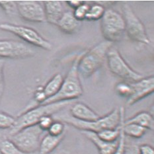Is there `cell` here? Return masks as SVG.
Returning a JSON list of instances; mask_svg holds the SVG:
<instances>
[{
  "label": "cell",
  "mask_w": 154,
  "mask_h": 154,
  "mask_svg": "<svg viewBox=\"0 0 154 154\" xmlns=\"http://www.w3.org/2000/svg\"><path fill=\"white\" fill-rule=\"evenodd\" d=\"M125 115V108H115L103 117L91 122H84L77 120L72 116H64L58 119L63 122L68 124L79 130L97 133L105 129H115L120 125L122 116Z\"/></svg>",
  "instance_id": "6da1fadb"
},
{
  "label": "cell",
  "mask_w": 154,
  "mask_h": 154,
  "mask_svg": "<svg viewBox=\"0 0 154 154\" xmlns=\"http://www.w3.org/2000/svg\"><path fill=\"white\" fill-rule=\"evenodd\" d=\"M72 101H68L38 105L25 110L15 119L14 125L9 129V135L14 134L26 127L37 125L42 116L52 115L72 103Z\"/></svg>",
  "instance_id": "7a4b0ae2"
},
{
  "label": "cell",
  "mask_w": 154,
  "mask_h": 154,
  "mask_svg": "<svg viewBox=\"0 0 154 154\" xmlns=\"http://www.w3.org/2000/svg\"><path fill=\"white\" fill-rule=\"evenodd\" d=\"M83 55L80 54L75 58L66 78L63 79L60 91L56 95L48 98L41 105L53 103L72 101L83 94V88L78 72V63Z\"/></svg>",
  "instance_id": "3957f363"
},
{
  "label": "cell",
  "mask_w": 154,
  "mask_h": 154,
  "mask_svg": "<svg viewBox=\"0 0 154 154\" xmlns=\"http://www.w3.org/2000/svg\"><path fill=\"white\" fill-rule=\"evenodd\" d=\"M112 43L102 41L89 50L83 52L78 63V72L83 78H89L97 71L103 64Z\"/></svg>",
  "instance_id": "277c9868"
},
{
  "label": "cell",
  "mask_w": 154,
  "mask_h": 154,
  "mask_svg": "<svg viewBox=\"0 0 154 154\" xmlns=\"http://www.w3.org/2000/svg\"><path fill=\"white\" fill-rule=\"evenodd\" d=\"M101 30L106 41L112 43L120 41L125 32L123 16L114 9H106L101 19Z\"/></svg>",
  "instance_id": "5b68a950"
},
{
  "label": "cell",
  "mask_w": 154,
  "mask_h": 154,
  "mask_svg": "<svg viewBox=\"0 0 154 154\" xmlns=\"http://www.w3.org/2000/svg\"><path fill=\"white\" fill-rule=\"evenodd\" d=\"M44 132L38 125L26 127L14 134L9 136L8 139L26 153L38 152L41 136Z\"/></svg>",
  "instance_id": "8992f818"
},
{
  "label": "cell",
  "mask_w": 154,
  "mask_h": 154,
  "mask_svg": "<svg viewBox=\"0 0 154 154\" xmlns=\"http://www.w3.org/2000/svg\"><path fill=\"white\" fill-rule=\"evenodd\" d=\"M123 17L125 22V32L128 38L133 41L143 45H149L150 41L147 35L144 25L128 3L122 5Z\"/></svg>",
  "instance_id": "52a82bcc"
},
{
  "label": "cell",
  "mask_w": 154,
  "mask_h": 154,
  "mask_svg": "<svg viewBox=\"0 0 154 154\" xmlns=\"http://www.w3.org/2000/svg\"><path fill=\"white\" fill-rule=\"evenodd\" d=\"M106 57L109 69L114 75L132 82H138L143 78L141 74L131 68L116 49L110 48Z\"/></svg>",
  "instance_id": "ba28073f"
},
{
  "label": "cell",
  "mask_w": 154,
  "mask_h": 154,
  "mask_svg": "<svg viewBox=\"0 0 154 154\" xmlns=\"http://www.w3.org/2000/svg\"><path fill=\"white\" fill-rule=\"evenodd\" d=\"M0 29L7 32H11L17 36L30 45L41 48L46 51H51L52 45L51 42L36 31L35 29L27 26L3 23L0 24Z\"/></svg>",
  "instance_id": "9c48e42d"
},
{
  "label": "cell",
  "mask_w": 154,
  "mask_h": 154,
  "mask_svg": "<svg viewBox=\"0 0 154 154\" xmlns=\"http://www.w3.org/2000/svg\"><path fill=\"white\" fill-rule=\"evenodd\" d=\"M35 54V51L25 43L15 40H0V57L9 59H24Z\"/></svg>",
  "instance_id": "30bf717a"
},
{
  "label": "cell",
  "mask_w": 154,
  "mask_h": 154,
  "mask_svg": "<svg viewBox=\"0 0 154 154\" xmlns=\"http://www.w3.org/2000/svg\"><path fill=\"white\" fill-rule=\"evenodd\" d=\"M17 13L22 19L32 23L46 22L43 4L38 1H17Z\"/></svg>",
  "instance_id": "8fae6325"
},
{
  "label": "cell",
  "mask_w": 154,
  "mask_h": 154,
  "mask_svg": "<svg viewBox=\"0 0 154 154\" xmlns=\"http://www.w3.org/2000/svg\"><path fill=\"white\" fill-rule=\"evenodd\" d=\"M132 94L127 99L126 104L132 105L140 100L151 95L154 91V78L149 76L131 83Z\"/></svg>",
  "instance_id": "7c38bea8"
},
{
  "label": "cell",
  "mask_w": 154,
  "mask_h": 154,
  "mask_svg": "<svg viewBox=\"0 0 154 154\" xmlns=\"http://www.w3.org/2000/svg\"><path fill=\"white\" fill-rule=\"evenodd\" d=\"M70 113L73 118L84 122L94 121L100 118L98 114L83 103H75L70 109Z\"/></svg>",
  "instance_id": "4fadbf2b"
},
{
  "label": "cell",
  "mask_w": 154,
  "mask_h": 154,
  "mask_svg": "<svg viewBox=\"0 0 154 154\" xmlns=\"http://www.w3.org/2000/svg\"><path fill=\"white\" fill-rule=\"evenodd\" d=\"M81 133L94 143L99 150V154H112L118 146L119 140L114 142H107L100 138L95 132L82 130Z\"/></svg>",
  "instance_id": "5bb4252c"
},
{
  "label": "cell",
  "mask_w": 154,
  "mask_h": 154,
  "mask_svg": "<svg viewBox=\"0 0 154 154\" xmlns=\"http://www.w3.org/2000/svg\"><path fill=\"white\" fill-rule=\"evenodd\" d=\"M57 26L66 34L73 35L75 34L79 31L82 23L75 18L73 11H64L63 13Z\"/></svg>",
  "instance_id": "9a60e30c"
},
{
  "label": "cell",
  "mask_w": 154,
  "mask_h": 154,
  "mask_svg": "<svg viewBox=\"0 0 154 154\" xmlns=\"http://www.w3.org/2000/svg\"><path fill=\"white\" fill-rule=\"evenodd\" d=\"M43 5L45 8L46 22L57 25L63 13H64L62 2L45 1Z\"/></svg>",
  "instance_id": "2e32d148"
},
{
  "label": "cell",
  "mask_w": 154,
  "mask_h": 154,
  "mask_svg": "<svg viewBox=\"0 0 154 154\" xmlns=\"http://www.w3.org/2000/svg\"><path fill=\"white\" fill-rule=\"evenodd\" d=\"M66 134L60 136H53L49 134L41 139L38 154H49L52 152L64 138Z\"/></svg>",
  "instance_id": "e0dca14e"
},
{
  "label": "cell",
  "mask_w": 154,
  "mask_h": 154,
  "mask_svg": "<svg viewBox=\"0 0 154 154\" xmlns=\"http://www.w3.org/2000/svg\"><path fill=\"white\" fill-rule=\"evenodd\" d=\"M125 124H136L147 130H153V117L148 112L141 111L129 119L124 121Z\"/></svg>",
  "instance_id": "ac0fdd59"
},
{
  "label": "cell",
  "mask_w": 154,
  "mask_h": 154,
  "mask_svg": "<svg viewBox=\"0 0 154 154\" xmlns=\"http://www.w3.org/2000/svg\"><path fill=\"white\" fill-rule=\"evenodd\" d=\"M63 81V78L60 73H57L52 77V79L46 83L45 88H43V91L46 98H51L58 93L61 88Z\"/></svg>",
  "instance_id": "d6986e66"
},
{
  "label": "cell",
  "mask_w": 154,
  "mask_h": 154,
  "mask_svg": "<svg viewBox=\"0 0 154 154\" xmlns=\"http://www.w3.org/2000/svg\"><path fill=\"white\" fill-rule=\"evenodd\" d=\"M125 119L122 121V128L125 136L132 138H141L147 132L146 128L136 124H125Z\"/></svg>",
  "instance_id": "ffe728a7"
},
{
  "label": "cell",
  "mask_w": 154,
  "mask_h": 154,
  "mask_svg": "<svg viewBox=\"0 0 154 154\" xmlns=\"http://www.w3.org/2000/svg\"><path fill=\"white\" fill-rule=\"evenodd\" d=\"M0 153L2 154H38V152L26 153L23 152L8 138L0 139Z\"/></svg>",
  "instance_id": "44dd1931"
},
{
  "label": "cell",
  "mask_w": 154,
  "mask_h": 154,
  "mask_svg": "<svg viewBox=\"0 0 154 154\" xmlns=\"http://www.w3.org/2000/svg\"><path fill=\"white\" fill-rule=\"evenodd\" d=\"M125 116V115H124ZM121 123V122H120ZM100 138L107 142H114L119 140L120 134V125L115 129H105L97 133Z\"/></svg>",
  "instance_id": "7402d4cb"
},
{
  "label": "cell",
  "mask_w": 154,
  "mask_h": 154,
  "mask_svg": "<svg viewBox=\"0 0 154 154\" xmlns=\"http://www.w3.org/2000/svg\"><path fill=\"white\" fill-rule=\"evenodd\" d=\"M105 8L98 3L90 6L89 11L87 13L85 20L89 21H95L101 20L105 12Z\"/></svg>",
  "instance_id": "603a6c76"
},
{
  "label": "cell",
  "mask_w": 154,
  "mask_h": 154,
  "mask_svg": "<svg viewBox=\"0 0 154 154\" xmlns=\"http://www.w3.org/2000/svg\"><path fill=\"white\" fill-rule=\"evenodd\" d=\"M115 91L119 96L127 99L129 98L132 94L131 83L127 82L118 83L115 86Z\"/></svg>",
  "instance_id": "cb8c5ba5"
},
{
  "label": "cell",
  "mask_w": 154,
  "mask_h": 154,
  "mask_svg": "<svg viewBox=\"0 0 154 154\" xmlns=\"http://www.w3.org/2000/svg\"><path fill=\"white\" fill-rule=\"evenodd\" d=\"M50 135L53 136H60L66 134V126L64 122L60 120H54L48 130Z\"/></svg>",
  "instance_id": "d4e9b609"
},
{
  "label": "cell",
  "mask_w": 154,
  "mask_h": 154,
  "mask_svg": "<svg viewBox=\"0 0 154 154\" xmlns=\"http://www.w3.org/2000/svg\"><path fill=\"white\" fill-rule=\"evenodd\" d=\"M15 119L9 114L0 111V129H11L14 125Z\"/></svg>",
  "instance_id": "484cf974"
},
{
  "label": "cell",
  "mask_w": 154,
  "mask_h": 154,
  "mask_svg": "<svg viewBox=\"0 0 154 154\" xmlns=\"http://www.w3.org/2000/svg\"><path fill=\"white\" fill-rule=\"evenodd\" d=\"M89 8L90 5L88 4V3L85 2L82 3L81 5H79L78 8H77L73 11L75 18L80 22L83 21V20H85L87 13H88L89 11Z\"/></svg>",
  "instance_id": "4316f807"
},
{
  "label": "cell",
  "mask_w": 154,
  "mask_h": 154,
  "mask_svg": "<svg viewBox=\"0 0 154 154\" xmlns=\"http://www.w3.org/2000/svg\"><path fill=\"white\" fill-rule=\"evenodd\" d=\"M0 8L8 15H14L17 12L16 2L15 1H0Z\"/></svg>",
  "instance_id": "83f0119b"
},
{
  "label": "cell",
  "mask_w": 154,
  "mask_h": 154,
  "mask_svg": "<svg viewBox=\"0 0 154 154\" xmlns=\"http://www.w3.org/2000/svg\"><path fill=\"white\" fill-rule=\"evenodd\" d=\"M123 119H125V116H122L121 120V123H120V134L119 138V143L118 146L115 150V152L112 154H124L125 153V148L126 145V136L123 132L122 128V121Z\"/></svg>",
  "instance_id": "f1b7e54d"
},
{
  "label": "cell",
  "mask_w": 154,
  "mask_h": 154,
  "mask_svg": "<svg viewBox=\"0 0 154 154\" xmlns=\"http://www.w3.org/2000/svg\"><path fill=\"white\" fill-rule=\"evenodd\" d=\"M54 120L52 115H46L42 116V118L40 119V120L38 122V126L40 127L43 131H48L50 127L52 125Z\"/></svg>",
  "instance_id": "f546056e"
},
{
  "label": "cell",
  "mask_w": 154,
  "mask_h": 154,
  "mask_svg": "<svg viewBox=\"0 0 154 154\" xmlns=\"http://www.w3.org/2000/svg\"><path fill=\"white\" fill-rule=\"evenodd\" d=\"M4 66H5L4 60L0 59V103H1V100L5 89L4 73H3Z\"/></svg>",
  "instance_id": "4dcf8cb0"
},
{
  "label": "cell",
  "mask_w": 154,
  "mask_h": 154,
  "mask_svg": "<svg viewBox=\"0 0 154 154\" xmlns=\"http://www.w3.org/2000/svg\"><path fill=\"white\" fill-rule=\"evenodd\" d=\"M124 154H140L139 146L136 144L127 145L126 143Z\"/></svg>",
  "instance_id": "1f68e13d"
},
{
  "label": "cell",
  "mask_w": 154,
  "mask_h": 154,
  "mask_svg": "<svg viewBox=\"0 0 154 154\" xmlns=\"http://www.w3.org/2000/svg\"><path fill=\"white\" fill-rule=\"evenodd\" d=\"M34 98L35 101L37 102L39 105H41V104L44 103L46 100V99H47L44 91H43V89H38L35 93Z\"/></svg>",
  "instance_id": "d6a6232c"
},
{
  "label": "cell",
  "mask_w": 154,
  "mask_h": 154,
  "mask_svg": "<svg viewBox=\"0 0 154 154\" xmlns=\"http://www.w3.org/2000/svg\"><path fill=\"white\" fill-rule=\"evenodd\" d=\"M140 154H154V149L149 144H142L139 146Z\"/></svg>",
  "instance_id": "836d02e7"
},
{
  "label": "cell",
  "mask_w": 154,
  "mask_h": 154,
  "mask_svg": "<svg viewBox=\"0 0 154 154\" xmlns=\"http://www.w3.org/2000/svg\"><path fill=\"white\" fill-rule=\"evenodd\" d=\"M66 3H68V5L70 8L73 9H75L79 5H81L82 3H84V2L81 1V0H70V1H66Z\"/></svg>",
  "instance_id": "e575fe53"
},
{
  "label": "cell",
  "mask_w": 154,
  "mask_h": 154,
  "mask_svg": "<svg viewBox=\"0 0 154 154\" xmlns=\"http://www.w3.org/2000/svg\"><path fill=\"white\" fill-rule=\"evenodd\" d=\"M116 2H112V1H97L96 2L98 4L102 5L103 8H106V7H109L110 5H114Z\"/></svg>",
  "instance_id": "d590c367"
}]
</instances>
